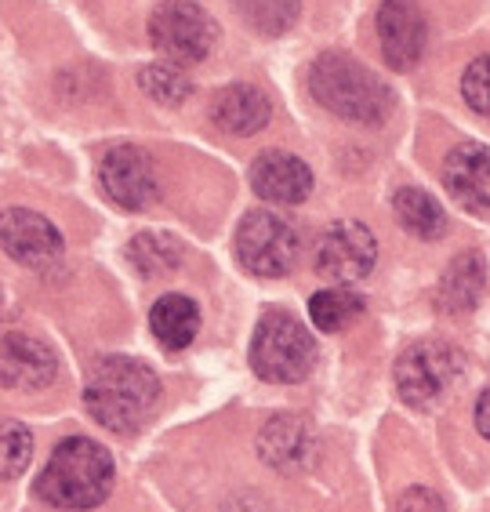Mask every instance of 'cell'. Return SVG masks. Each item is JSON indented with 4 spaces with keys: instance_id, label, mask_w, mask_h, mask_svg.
Here are the masks:
<instances>
[{
    "instance_id": "cell-1",
    "label": "cell",
    "mask_w": 490,
    "mask_h": 512,
    "mask_svg": "<svg viewBox=\"0 0 490 512\" xmlns=\"http://www.w3.org/2000/svg\"><path fill=\"white\" fill-rule=\"evenodd\" d=\"M160 400L157 371L135 356H109L84 389V404L98 425L113 433H138L153 418Z\"/></svg>"
},
{
    "instance_id": "cell-2",
    "label": "cell",
    "mask_w": 490,
    "mask_h": 512,
    "mask_svg": "<svg viewBox=\"0 0 490 512\" xmlns=\"http://www.w3.org/2000/svg\"><path fill=\"white\" fill-rule=\"evenodd\" d=\"M113 491V458L88 436L62 440L37 476V498L51 509L84 512L102 505Z\"/></svg>"
},
{
    "instance_id": "cell-3",
    "label": "cell",
    "mask_w": 490,
    "mask_h": 512,
    "mask_svg": "<svg viewBox=\"0 0 490 512\" xmlns=\"http://www.w3.org/2000/svg\"><path fill=\"white\" fill-rule=\"evenodd\" d=\"M309 91L313 99L349 124H382L392 113V91L382 77L363 62L349 59L342 51H327L309 66Z\"/></svg>"
},
{
    "instance_id": "cell-4",
    "label": "cell",
    "mask_w": 490,
    "mask_h": 512,
    "mask_svg": "<svg viewBox=\"0 0 490 512\" xmlns=\"http://www.w3.org/2000/svg\"><path fill=\"white\" fill-rule=\"evenodd\" d=\"M316 364V342L284 309H269L258 320L255 338H251V367L258 378L276 385L302 382L309 375V367Z\"/></svg>"
},
{
    "instance_id": "cell-5",
    "label": "cell",
    "mask_w": 490,
    "mask_h": 512,
    "mask_svg": "<svg viewBox=\"0 0 490 512\" xmlns=\"http://www.w3.org/2000/svg\"><path fill=\"white\" fill-rule=\"evenodd\" d=\"M149 40L167 62L196 66L218 44V26L196 0H160L149 15Z\"/></svg>"
},
{
    "instance_id": "cell-6",
    "label": "cell",
    "mask_w": 490,
    "mask_h": 512,
    "mask_svg": "<svg viewBox=\"0 0 490 512\" xmlns=\"http://www.w3.org/2000/svg\"><path fill=\"white\" fill-rule=\"evenodd\" d=\"M233 251L240 258V266L251 276L262 280H276L294 269L298 258V233L284 215L276 211H247L244 222L236 226Z\"/></svg>"
},
{
    "instance_id": "cell-7",
    "label": "cell",
    "mask_w": 490,
    "mask_h": 512,
    "mask_svg": "<svg viewBox=\"0 0 490 512\" xmlns=\"http://www.w3.org/2000/svg\"><path fill=\"white\" fill-rule=\"evenodd\" d=\"M461 356L447 342H414L396 360V393L403 404L429 407L454 385Z\"/></svg>"
},
{
    "instance_id": "cell-8",
    "label": "cell",
    "mask_w": 490,
    "mask_h": 512,
    "mask_svg": "<svg viewBox=\"0 0 490 512\" xmlns=\"http://www.w3.org/2000/svg\"><path fill=\"white\" fill-rule=\"evenodd\" d=\"M378 262V240L363 222H334L316 244V273L334 284H356Z\"/></svg>"
},
{
    "instance_id": "cell-9",
    "label": "cell",
    "mask_w": 490,
    "mask_h": 512,
    "mask_svg": "<svg viewBox=\"0 0 490 512\" xmlns=\"http://www.w3.org/2000/svg\"><path fill=\"white\" fill-rule=\"evenodd\" d=\"M98 178H102L106 197L117 207H124V211H146L160 197L157 168H153L149 153H142L138 146L109 149L102 157Z\"/></svg>"
},
{
    "instance_id": "cell-10",
    "label": "cell",
    "mask_w": 490,
    "mask_h": 512,
    "mask_svg": "<svg viewBox=\"0 0 490 512\" xmlns=\"http://www.w3.org/2000/svg\"><path fill=\"white\" fill-rule=\"evenodd\" d=\"M429 37V22L418 0H382L378 8V44L396 73L418 66Z\"/></svg>"
},
{
    "instance_id": "cell-11",
    "label": "cell",
    "mask_w": 490,
    "mask_h": 512,
    "mask_svg": "<svg viewBox=\"0 0 490 512\" xmlns=\"http://www.w3.org/2000/svg\"><path fill=\"white\" fill-rule=\"evenodd\" d=\"M443 186L465 211L490 218V149L483 142H461L443 160Z\"/></svg>"
},
{
    "instance_id": "cell-12",
    "label": "cell",
    "mask_w": 490,
    "mask_h": 512,
    "mask_svg": "<svg viewBox=\"0 0 490 512\" xmlns=\"http://www.w3.org/2000/svg\"><path fill=\"white\" fill-rule=\"evenodd\" d=\"M0 237H4V251L15 258L19 266H48L55 258H62V233L51 226L48 218L26 207H11L4 211L0 222Z\"/></svg>"
},
{
    "instance_id": "cell-13",
    "label": "cell",
    "mask_w": 490,
    "mask_h": 512,
    "mask_svg": "<svg viewBox=\"0 0 490 512\" xmlns=\"http://www.w3.org/2000/svg\"><path fill=\"white\" fill-rule=\"evenodd\" d=\"M251 186L258 197L273 200V204H302L313 193V171L305 160L269 149L251 164Z\"/></svg>"
},
{
    "instance_id": "cell-14",
    "label": "cell",
    "mask_w": 490,
    "mask_h": 512,
    "mask_svg": "<svg viewBox=\"0 0 490 512\" xmlns=\"http://www.w3.org/2000/svg\"><path fill=\"white\" fill-rule=\"evenodd\" d=\"M59 375V360L48 345L30 335H4V382L11 389H44Z\"/></svg>"
},
{
    "instance_id": "cell-15",
    "label": "cell",
    "mask_w": 490,
    "mask_h": 512,
    "mask_svg": "<svg viewBox=\"0 0 490 512\" xmlns=\"http://www.w3.org/2000/svg\"><path fill=\"white\" fill-rule=\"evenodd\" d=\"M483 287H487V266L480 251H465L443 269L436 287V309L447 316H465L480 306Z\"/></svg>"
},
{
    "instance_id": "cell-16",
    "label": "cell",
    "mask_w": 490,
    "mask_h": 512,
    "mask_svg": "<svg viewBox=\"0 0 490 512\" xmlns=\"http://www.w3.org/2000/svg\"><path fill=\"white\" fill-rule=\"evenodd\" d=\"M273 109L255 84H229L211 99V120L226 135H255L269 124Z\"/></svg>"
},
{
    "instance_id": "cell-17",
    "label": "cell",
    "mask_w": 490,
    "mask_h": 512,
    "mask_svg": "<svg viewBox=\"0 0 490 512\" xmlns=\"http://www.w3.org/2000/svg\"><path fill=\"white\" fill-rule=\"evenodd\" d=\"M149 327L164 349H186L200 331V309L186 295H164L149 309Z\"/></svg>"
},
{
    "instance_id": "cell-18",
    "label": "cell",
    "mask_w": 490,
    "mask_h": 512,
    "mask_svg": "<svg viewBox=\"0 0 490 512\" xmlns=\"http://www.w3.org/2000/svg\"><path fill=\"white\" fill-rule=\"evenodd\" d=\"M309 425L298 422V418H273V422L262 429V454L265 462L284 469V473H294L298 465H305L309 458Z\"/></svg>"
},
{
    "instance_id": "cell-19",
    "label": "cell",
    "mask_w": 490,
    "mask_h": 512,
    "mask_svg": "<svg viewBox=\"0 0 490 512\" xmlns=\"http://www.w3.org/2000/svg\"><path fill=\"white\" fill-rule=\"evenodd\" d=\"M392 211L400 218V226L418 240H440L443 229H447V215H443L440 200L425 189H400L392 197Z\"/></svg>"
},
{
    "instance_id": "cell-20",
    "label": "cell",
    "mask_w": 490,
    "mask_h": 512,
    "mask_svg": "<svg viewBox=\"0 0 490 512\" xmlns=\"http://www.w3.org/2000/svg\"><path fill=\"white\" fill-rule=\"evenodd\" d=\"M128 262L138 276L160 280V276H171L182 266V244L167 233H138L128 244Z\"/></svg>"
},
{
    "instance_id": "cell-21",
    "label": "cell",
    "mask_w": 490,
    "mask_h": 512,
    "mask_svg": "<svg viewBox=\"0 0 490 512\" xmlns=\"http://www.w3.org/2000/svg\"><path fill=\"white\" fill-rule=\"evenodd\" d=\"M360 313H363V298L356 291H349V287H324V291H316L309 298V316H313V324L324 335L345 331Z\"/></svg>"
},
{
    "instance_id": "cell-22",
    "label": "cell",
    "mask_w": 490,
    "mask_h": 512,
    "mask_svg": "<svg viewBox=\"0 0 490 512\" xmlns=\"http://www.w3.org/2000/svg\"><path fill=\"white\" fill-rule=\"evenodd\" d=\"M233 8L258 37H284L298 19V0H233Z\"/></svg>"
},
{
    "instance_id": "cell-23",
    "label": "cell",
    "mask_w": 490,
    "mask_h": 512,
    "mask_svg": "<svg viewBox=\"0 0 490 512\" xmlns=\"http://www.w3.org/2000/svg\"><path fill=\"white\" fill-rule=\"evenodd\" d=\"M138 84L146 91L149 99L160 102V106H182V102L193 95V84L182 69L175 66H149L138 73Z\"/></svg>"
},
{
    "instance_id": "cell-24",
    "label": "cell",
    "mask_w": 490,
    "mask_h": 512,
    "mask_svg": "<svg viewBox=\"0 0 490 512\" xmlns=\"http://www.w3.org/2000/svg\"><path fill=\"white\" fill-rule=\"evenodd\" d=\"M33 458V436L22 422H4V462H0V473L4 480H15V476L30 465Z\"/></svg>"
},
{
    "instance_id": "cell-25",
    "label": "cell",
    "mask_w": 490,
    "mask_h": 512,
    "mask_svg": "<svg viewBox=\"0 0 490 512\" xmlns=\"http://www.w3.org/2000/svg\"><path fill=\"white\" fill-rule=\"evenodd\" d=\"M461 95H465V102H469L476 113L490 117V55L472 59L469 69L461 73Z\"/></svg>"
},
{
    "instance_id": "cell-26",
    "label": "cell",
    "mask_w": 490,
    "mask_h": 512,
    "mask_svg": "<svg viewBox=\"0 0 490 512\" xmlns=\"http://www.w3.org/2000/svg\"><path fill=\"white\" fill-rule=\"evenodd\" d=\"M396 512H447V502L429 487H411L407 494H400Z\"/></svg>"
},
{
    "instance_id": "cell-27",
    "label": "cell",
    "mask_w": 490,
    "mask_h": 512,
    "mask_svg": "<svg viewBox=\"0 0 490 512\" xmlns=\"http://www.w3.org/2000/svg\"><path fill=\"white\" fill-rule=\"evenodd\" d=\"M476 429H480L483 440L490 444V389L476 400Z\"/></svg>"
}]
</instances>
